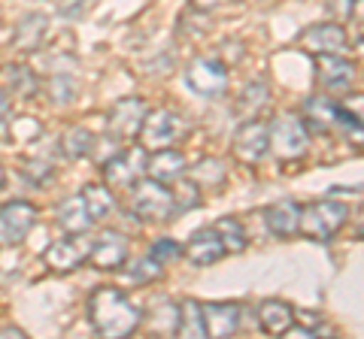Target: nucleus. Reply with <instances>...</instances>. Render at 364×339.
<instances>
[{"instance_id": "obj_1", "label": "nucleus", "mask_w": 364, "mask_h": 339, "mask_svg": "<svg viewBox=\"0 0 364 339\" xmlns=\"http://www.w3.org/2000/svg\"><path fill=\"white\" fill-rule=\"evenodd\" d=\"M88 321L100 336H131L143 321V312L128 300V294L122 288L100 285L88 294Z\"/></svg>"}, {"instance_id": "obj_2", "label": "nucleus", "mask_w": 364, "mask_h": 339, "mask_svg": "<svg viewBox=\"0 0 364 339\" xmlns=\"http://www.w3.org/2000/svg\"><path fill=\"white\" fill-rule=\"evenodd\" d=\"M346 221H349V206L343 200H334V197L313 200L301 209V236L313 243H331L343 230Z\"/></svg>"}, {"instance_id": "obj_3", "label": "nucleus", "mask_w": 364, "mask_h": 339, "mask_svg": "<svg viewBox=\"0 0 364 339\" xmlns=\"http://www.w3.org/2000/svg\"><path fill=\"white\" fill-rule=\"evenodd\" d=\"M131 209L143 221H170L176 216L173 206V191L167 182H158L152 176H143L140 182L131 188Z\"/></svg>"}, {"instance_id": "obj_4", "label": "nucleus", "mask_w": 364, "mask_h": 339, "mask_svg": "<svg viewBox=\"0 0 364 339\" xmlns=\"http://www.w3.org/2000/svg\"><path fill=\"white\" fill-rule=\"evenodd\" d=\"M186 133H188L186 116H179V112H173V109H155V112L146 116L140 140L149 152H158V149H173Z\"/></svg>"}, {"instance_id": "obj_5", "label": "nucleus", "mask_w": 364, "mask_h": 339, "mask_svg": "<svg viewBox=\"0 0 364 339\" xmlns=\"http://www.w3.org/2000/svg\"><path fill=\"white\" fill-rule=\"evenodd\" d=\"M146 161H149V149L131 145V149L116 152L100 170H104V179L112 191H128L146 176Z\"/></svg>"}, {"instance_id": "obj_6", "label": "nucleus", "mask_w": 364, "mask_h": 339, "mask_svg": "<svg viewBox=\"0 0 364 339\" xmlns=\"http://www.w3.org/2000/svg\"><path fill=\"white\" fill-rule=\"evenodd\" d=\"M310 149V128L298 116H282L270 124V152L279 161H298Z\"/></svg>"}, {"instance_id": "obj_7", "label": "nucleus", "mask_w": 364, "mask_h": 339, "mask_svg": "<svg viewBox=\"0 0 364 339\" xmlns=\"http://www.w3.org/2000/svg\"><path fill=\"white\" fill-rule=\"evenodd\" d=\"M267 152H270V124L261 118H246L234 130V140H231L234 161H240L243 167H255L258 161H264Z\"/></svg>"}, {"instance_id": "obj_8", "label": "nucleus", "mask_w": 364, "mask_h": 339, "mask_svg": "<svg viewBox=\"0 0 364 339\" xmlns=\"http://www.w3.org/2000/svg\"><path fill=\"white\" fill-rule=\"evenodd\" d=\"M186 85L195 91L198 97L207 100H219L228 91V67L215 58H207L200 55L186 67Z\"/></svg>"}, {"instance_id": "obj_9", "label": "nucleus", "mask_w": 364, "mask_h": 339, "mask_svg": "<svg viewBox=\"0 0 364 339\" xmlns=\"http://www.w3.org/2000/svg\"><path fill=\"white\" fill-rule=\"evenodd\" d=\"M146 116H149V106H146L143 97H122L109 106L107 112V130L109 137L116 140H134L140 137Z\"/></svg>"}, {"instance_id": "obj_10", "label": "nucleus", "mask_w": 364, "mask_h": 339, "mask_svg": "<svg viewBox=\"0 0 364 339\" xmlns=\"http://www.w3.org/2000/svg\"><path fill=\"white\" fill-rule=\"evenodd\" d=\"M91 255V243L85 233H67V240H55L49 248L43 252V264L52 269V273H73L79 269Z\"/></svg>"}, {"instance_id": "obj_11", "label": "nucleus", "mask_w": 364, "mask_h": 339, "mask_svg": "<svg viewBox=\"0 0 364 339\" xmlns=\"http://www.w3.org/2000/svg\"><path fill=\"white\" fill-rule=\"evenodd\" d=\"M37 224V206L28 200H13L0 206V248L25 243V236Z\"/></svg>"}, {"instance_id": "obj_12", "label": "nucleus", "mask_w": 364, "mask_h": 339, "mask_svg": "<svg viewBox=\"0 0 364 339\" xmlns=\"http://www.w3.org/2000/svg\"><path fill=\"white\" fill-rule=\"evenodd\" d=\"M298 46L304 52H310L313 58L316 55H340L349 46L346 28L340 25V21H318V25H310V28L301 30Z\"/></svg>"}, {"instance_id": "obj_13", "label": "nucleus", "mask_w": 364, "mask_h": 339, "mask_svg": "<svg viewBox=\"0 0 364 339\" xmlns=\"http://www.w3.org/2000/svg\"><path fill=\"white\" fill-rule=\"evenodd\" d=\"M316 82L325 88V91H346L355 79V61L340 55H316Z\"/></svg>"}, {"instance_id": "obj_14", "label": "nucleus", "mask_w": 364, "mask_h": 339, "mask_svg": "<svg viewBox=\"0 0 364 339\" xmlns=\"http://www.w3.org/2000/svg\"><path fill=\"white\" fill-rule=\"evenodd\" d=\"M182 255H186V261L191 267H213V264H219L228 252H225L222 236L215 233V228L210 224V228H200V230H195L188 236Z\"/></svg>"}, {"instance_id": "obj_15", "label": "nucleus", "mask_w": 364, "mask_h": 339, "mask_svg": "<svg viewBox=\"0 0 364 339\" xmlns=\"http://www.w3.org/2000/svg\"><path fill=\"white\" fill-rule=\"evenodd\" d=\"M128 255H131L128 240H124L119 230H104L95 243H91L88 261L97 269H122L124 264H128Z\"/></svg>"}, {"instance_id": "obj_16", "label": "nucleus", "mask_w": 364, "mask_h": 339, "mask_svg": "<svg viewBox=\"0 0 364 339\" xmlns=\"http://www.w3.org/2000/svg\"><path fill=\"white\" fill-rule=\"evenodd\" d=\"M240 318H243L240 303H231V300H210V303H203L207 336H213V339L234 336L237 330H240Z\"/></svg>"}, {"instance_id": "obj_17", "label": "nucleus", "mask_w": 364, "mask_h": 339, "mask_svg": "<svg viewBox=\"0 0 364 339\" xmlns=\"http://www.w3.org/2000/svg\"><path fill=\"white\" fill-rule=\"evenodd\" d=\"M340 118H343L340 100L328 97V94L306 97V104H304V124L310 130H316V133H334L340 128Z\"/></svg>"}, {"instance_id": "obj_18", "label": "nucleus", "mask_w": 364, "mask_h": 339, "mask_svg": "<svg viewBox=\"0 0 364 339\" xmlns=\"http://www.w3.org/2000/svg\"><path fill=\"white\" fill-rule=\"evenodd\" d=\"M301 203L298 200H277V203H270V206L264 209V224H267V230L273 236H279V240H291V236H298L301 233Z\"/></svg>"}, {"instance_id": "obj_19", "label": "nucleus", "mask_w": 364, "mask_h": 339, "mask_svg": "<svg viewBox=\"0 0 364 339\" xmlns=\"http://www.w3.org/2000/svg\"><path fill=\"white\" fill-rule=\"evenodd\" d=\"M55 221H58V228L64 233H88L97 224L95 218H91V212L85 206V197L82 194L64 197L58 203V216H55Z\"/></svg>"}, {"instance_id": "obj_20", "label": "nucleus", "mask_w": 364, "mask_h": 339, "mask_svg": "<svg viewBox=\"0 0 364 339\" xmlns=\"http://www.w3.org/2000/svg\"><path fill=\"white\" fill-rule=\"evenodd\" d=\"M186 155L176 149H158L149 152V161H146V176L158 179V182H176V179L186 176Z\"/></svg>"}, {"instance_id": "obj_21", "label": "nucleus", "mask_w": 364, "mask_h": 339, "mask_svg": "<svg viewBox=\"0 0 364 339\" xmlns=\"http://www.w3.org/2000/svg\"><path fill=\"white\" fill-rule=\"evenodd\" d=\"M294 324V309L289 306L286 300L270 297L258 306V327L270 336H286V330Z\"/></svg>"}, {"instance_id": "obj_22", "label": "nucleus", "mask_w": 364, "mask_h": 339, "mask_svg": "<svg viewBox=\"0 0 364 339\" xmlns=\"http://www.w3.org/2000/svg\"><path fill=\"white\" fill-rule=\"evenodd\" d=\"M46 30H49V18L43 13H28L16 21V30H13V43L25 52H37L46 40Z\"/></svg>"}, {"instance_id": "obj_23", "label": "nucleus", "mask_w": 364, "mask_h": 339, "mask_svg": "<svg viewBox=\"0 0 364 339\" xmlns=\"http://www.w3.org/2000/svg\"><path fill=\"white\" fill-rule=\"evenodd\" d=\"M176 336L203 339L207 336V321H203V303L195 297H186L176 303Z\"/></svg>"}, {"instance_id": "obj_24", "label": "nucleus", "mask_w": 364, "mask_h": 339, "mask_svg": "<svg viewBox=\"0 0 364 339\" xmlns=\"http://www.w3.org/2000/svg\"><path fill=\"white\" fill-rule=\"evenodd\" d=\"M270 104V88L264 79H255V82H246V88L237 94V116L246 118H258L261 109Z\"/></svg>"}, {"instance_id": "obj_25", "label": "nucleus", "mask_w": 364, "mask_h": 339, "mask_svg": "<svg viewBox=\"0 0 364 339\" xmlns=\"http://www.w3.org/2000/svg\"><path fill=\"white\" fill-rule=\"evenodd\" d=\"M4 88L9 94L33 97V94H37V88H40V79L25 64H6L4 67Z\"/></svg>"}, {"instance_id": "obj_26", "label": "nucleus", "mask_w": 364, "mask_h": 339, "mask_svg": "<svg viewBox=\"0 0 364 339\" xmlns=\"http://www.w3.org/2000/svg\"><path fill=\"white\" fill-rule=\"evenodd\" d=\"M61 152L70 157V161H79V157H88L95 152V133L82 124H73L61 133Z\"/></svg>"}, {"instance_id": "obj_27", "label": "nucleus", "mask_w": 364, "mask_h": 339, "mask_svg": "<svg viewBox=\"0 0 364 339\" xmlns=\"http://www.w3.org/2000/svg\"><path fill=\"white\" fill-rule=\"evenodd\" d=\"M79 194L85 197V206L91 212L95 221H104L116 212V197H112V188L109 185H85Z\"/></svg>"}, {"instance_id": "obj_28", "label": "nucleus", "mask_w": 364, "mask_h": 339, "mask_svg": "<svg viewBox=\"0 0 364 339\" xmlns=\"http://www.w3.org/2000/svg\"><path fill=\"white\" fill-rule=\"evenodd\" d=\"M164 273V264L158 261V257L146 255V257H136V261H128V267L122 269L124 282H131V285H149V282H158Z\"/></svg>"}, {"instance_id": "obj_29", "label": "nucleus", "mask_w": 364, "mask_h": 339, "mask_svg": "<svg viewBox=\"0 0 364 339\" xmlns=\"http://www.w3.org/2000/svg\"><path fill=\"white\" fill-rule=\"evenodd\" d=\"M213 228H215V233L222 236V243H225V252H228V255H240V252H246V245H249V236H246V230H243L240 218H234V216H225V218H219V221H215Z\"/></svg>"}, {"instance_id": "obj_30", "label": "nucleus", "mask_w": 364, "mask_h": 339, "mask_svg": "<svg viewBox=\"0 0 364 339\" xmlns=\"http://www.w3.org/2000/svg\"><path fill=\"white\" fill-rule=\"evenodd\" d=\"M191 179L200 185V188H219L225 185V179H228V167L219 161V157H203V161H198L195 167H191Z\"/></svg>"}, {"instance_id": "obj_31", "label": "nucleus", "mask_w": 364, "mask_h": 339, "mask_svg": "<svg viewBox=\"0 0 364 339\" xmlns=\"http://www.w3.org/2000/svg\"><path fill=\"white\" fill-rule=\"evenodd\" d=\"M200 185L195 182V179H176V188H173V206H176V212H188V209H195V206H200Z\"/></svg>"}, {"instance_id": "obj_32", "label": "nucleus", "mask_w": 364, "mask_h": 339, "mask_svg": "<svg viewBox=\"0 0 364 339\" xmlns=\"http://www.w3.org/2000/svg\"><path fill=\"white\" fill-rule=\"evenodd\" d=\"M46 94H49V100L55 106H67L70 100L76 97V82H73V76H67V73H55L49 82H46Z\"/></svg>"}, {"instance_id": "obj_33", "label": "nucleus", "mask_w": 364, "mask_h": 339, "mask_svg": "<svg viewBox=\"0 0 364 339\" xmlns=\"http://www.w3.org/2000/svg\"><path fill=\"white\" fill-rule=\"evenodd\" d=\"M149 255L158 257L161 264H170V261H176V257L182 255V245L176 240H170V236H161V240H155L149 245Z\"/></svg>"}, {"instance_id": "obj_34", "label": "nucleus", "mask_w": 364, "mask_h": 339, "mask_svg": "<svg viewBox=\"0 0 364 339\" xmlns=\"http://www.w3.org/2000/svg\"><path fill=\"white\" fill-rule=\"evenodd\" d=\"M21 173L28 176V182H31V185H46V182H49V179L55 176V167H49L46 161H25Z\"/></svg>"}, {"instance_id": "obj_35", "label": "nucleus", "mask_w": 364, "mask_h": 339, "mask_svg": "<svg viewBox=\"0 0 364 339\" xmlns=\"http://www.w3.org/2000/svg\"><path fill=\"white\" fill-rule=\"evenodd\" d=\"M340 109H343L349 118H355L358 124H364V94L361 91L346 94L343 100H340Z\"/></svg>"}, {"instance_id": "obj_36", "label": "nucleus", "mask_w": 364, "mask_h": 339, "mask_svg": "<svg viewBox=\"0 0 364 339\" xmlns=\"http://www.w3.org/2000/svg\"><path fill=\"white\" fill-rule=\"evenodd\" d=\"M352 6H355V0H325V9H328V16H331L334 21L352 18Z\"/></svg>"}, {"instance_id": "obj_37", "label": "nucleus", "mask_w": 364, "mask_h": 339, "mask_svg": "<svg viewBox=\"0 0 364 339\" xmlns=\"http://www.w3.org/2000/svg\"><path fill=\"white\" fill-rule=\"evenodd\" d=\"M219 4H222V0H188V9H191V13H200V16H210Z\"/></svg>"}, {"instance_id": "obj_38", "label": "nucleus", "mask_w": 364, "mask_h": 339, "mask_svg": "<svg viewBox=\"0 0 364 339\" xmlns=\"http://www.w3.org/2000/svg\"><path fill=\"white\" fill-rule=\"evenodd\" d=\"M55 4H58V13H64V16H76V13H82L85 0H55Z\"/></svg>"}, {"instance_id": "obj_39", "label": "nucleus", "mask_w": 364, "mask_h": 339, "mask_svg": "<svg viewBox=\"0 0 364 339\" xmlns=\"http://www.w3.org/2000/svg\"><path fill=\"white\" fill-rule=\"evenodd\" d=\"M9 106H13V104H9V91H6V88H0V124L9 118Z\"/></svg>"}, {"instance_id": "obj_40", "label": "nucleus", "mask_w": 364, "mask_h": 339, "mask_svg": "<svg viewBox=\"0 0 364 339\" xmlns=\"http://www.w3.org/2000/svg\"><path fill=\"white\" fill-rule=\"evenodd\" d=\"M352 21H355V25H364V0H355V6H352Z\"/></svg>"}, {"instance_id": "obj_41", "label": "nucleus", "mask_w": 364, "mask_h": 339, "mask_svg": "<svg viewBox=\"0 0 364 339\" xmlns=\"http://www.w3.org/2000/svg\"><path fill=\"white\" fill-rule=\"evenodd\" d=\"M355 233H358L361 240H364V206L358 209V216H355Z\"/></svg>"}, {"instance_id": "obj_42", "label": "nucleus", "mask_w": 364, "mask_h": 339, "mask_svg": "<svg viewBox=\"0 0 364 339\" xmlns=\"http://www.w3.org/2000/svg\"><path fill=\"white\" fill-rule=\"evenodd\" d=\"M6 336H16V339H21L25 333H21L18 327H6V330H0V339H6Z\"/></svg>"}, {"instance_id": "obj_43", "label": "nucleus", "mask_w": 364, "mask_h": 339, "mask_svg": "<svg viewBox=\"0 0 364 339\" xmlns=\"http://www.w3.org/2000/svg\"><path fill=\"white\" fill-rule=\"evenodd\" d=\"M355 58H358V61H364V37L355 43Z\"/></svg>"}, {"instance_id": "obj_44", "label": "nucleus", "mask_w": 364, "mask_h": 339, "mask_svg": "<svg viewBox=\"0 0 364 339\" xmlns=\"http://www.w3.org/2000/svg\"><path fill=\"white\" fill-rule=\"evenodd\" d=\"M0 185H4V167H0Z\"/></svg>"}]
</instances>
